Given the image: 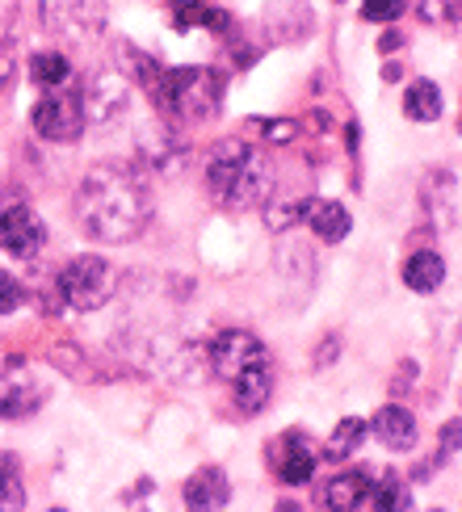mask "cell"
I'll use <instances>...</instances> for the list:
<instances>
[{"instance_id":"obj_17","label":"cell","mask_w":462,"mask_h":512,"mask_svg":"<svg viewBox=\"0 0 462 512\" xmlns=\"http://www.w3.org/2000/svg\"><path fill=\"white\" fill-rule=\"evenodd\" d=\"M168 21L173 30H227L231 17L219 9V5H206V0H173L168 5Z\"/></svg>"},{"instance_id":"obj_3","label":"cell","mask_w":462,"mask_h":512,"mask_svg":"<svg viewBox=\"0 0 462 512\" xmlns=\"http://www.w3.org/2000/svg\"><path fill=\"white\" fill-rule=\"evenodd\" d=\"M152 105L164 118H210L223 105V76L215 68H164Z\"/></svg>"},{"instance_id":"obj_27","label":"cell","mask_w":462,"mask_h":512,"mask_svg":"<svg viewBox=\"0 0 462 512\" xmlns=\"http://www.w3.org/2000/svg\"><path fill=\"white\" fill-rule=\"evenodd\" d=\"M13 68H17V47H13V38L5 34V38H0V93L9 89Z\"/></svg>"},{"instance_id":"obj_23","label":"cell","mask_w":462,"mask_h":512,"mask_svg":"<svg viewBox=\"0 0 462 512\" xmlns=\"http://www.w3.org/2000/svg\"><path fill=\"white\" fill-rule=\"evenodd\" d=\"M366 437V420H357V416H345L341 424H336V433L328 437V445H324V454L320 458H328V462H341V458H349L353 450H357V441Z\"/></svg>"},{"instance_id":"obj_6","label":"cell","mask_w":462,"mask_h":512,"mask_svg":"<svg viewBox=\"0 0 462 512\" xmlns=\"http://www.w3.org/2000/svg\"><path fill=\"white\" fill-rule=\"evenodd\" d=\"M105 0H42V26L63 42H93L105 30Z\"/></svg>"},{"instance_id":"obj_29","label":"cell","mask_w":462,"mask_h":512,"mask_svg":"<svg viewBox=\"0 0 462 512\" xmlns=\"http://www.w3.org/2000/svg\"><path fill=\"white\" fill-rule=\"evenodd\" d=\"M420 17L425 21H450V13H446V0H420Z\"/></svg>"},{"instance_id":"obj_30","label":"cell","mask_w":462,"mask_h":512,"mask_svg":"<svg viewBox=\"0 0 462 512\" xmlns=\"http://www.w3.org/2000/svg\"><path fill=\"white\" fill-rule=\"evenodd\" d=\"M336 345H341V340H336V336H324V345H320V353H315V366H328V361L336 357Z\"/></svg>"},{"instance_id":"obj_7","label":"cell","mask_w":462,"mask_h":512,"mask_svg":"<svg viewBox=\"0 0 462 512\" xmlns=\"http://www.w3.org/2000/svg\"><path fill=\"white\" fill-rule=\"evenodd\" d=\"M420 198H425V210L437 227H458L462 223V160L429 168Z\"/></svg>"},{"instance_id":"obj_32","label":"cell","mask_w":462,"mask_h":512,"mask_svg":"<svg viewBox=\"0 0 462 512\" xmlns=\"http://www.w3.org/2000/svg\"><path fill=\"white\" fill-rule=\"evenodd\" d=\"M395 47H399V34H383V42H378V51H387V55H391Z\"/></svg>"},{"instance_id":"obj_12","label":"cell","mask_w":462,"mask_h":512,"mask_svg":"<svg viewBox=\"0 0 462 512\" xmlns=\"http://www.w3.org/2000/svg\"><path fill=\"white\" fill-rule=\"evenodd\" d=\"M231 395H236V408L244 416L265 412V403L273 399V366L269 361H257V366H248L244 374H236L231 378Z\"/></svg>"},{"instance_id":"obj_24","label":"cell","mask_w":462,"mask_h":512,"mask_svg":"<svg viewBox=\"0 0 462 512\" xmlns=\"http://www.w3.org/2000/svg\"><path fill=\"white\" fill-rule=\"evenodd\" d=\"M26 508V483H21V462L0 450V512Z\"/></svg>"},{"instance_id":"obj_15","label":"cell","mask_w":462,"mask_h":512,"mask_svg":"<svg viewBox=\"0 0 462 512\" xmlns=\"http://www.w3.org/2000/svg\"><path fill=\"white\" fill-rule=\"evenodd\" d=\"M231 500V483H227V475L219 471V466H202V471H194L185 479V504L189 508H223Z\"/></svg>"},{"instance_id":"obj_8","label":"cell","mask_w":462,"mask_h":512,"mask_svg":"<svg viewBox=\"0 0 462 512\" xmlns=\"http://www.w3.org/2000/svg\"><path fill=\"white\" fill-rule=\"evenodd\" d=\"M206 357H210V370H215L219 378H227V382L236 378V374H244L248 366H257V361H269L261 340L252 336V332H240V328L219 332L215 340H210Z\"/></svg>"},{"instance_id":"obj_21","label":"cell","mask_w":462,"mask_h":512,"mask_svg":"<svg viewBox=\"0 0 462 512\" xmlns=\"http://www.w3.org/2000/svg\"><path fill=\"white\" fill-rule=\"evenodd\" d=\"M362 508H374V512L412 508V492H408V483H399L395 475H383L378 483H370V492H366V504H362Z\"/></svg>"},{"instance_id":"obj_10","label":"cell","mask_w":462,"mask_h":512,"mask_svg":"<svg viewBox=\"0 0 462 512\" xmlns=\"http://www.w3.org/2000/svg\"><path fill=\"white\" fill-rule=\"evenodd\" d=\"M0 248L9 256H21V261H30L47 248V227L42 219L34 215L30 206H5L0 210Z\"/></svg>"},{"instance_id":"obj_26","label":"cell","mask_w":462,"mask_h":512,"mask_svg":"<svg viewBox=\"0 0 462 512\" xmlns=\"http://www.w3.org/2000/svg\"><path fill=\"white\" fill-rule=\"evenodd\" d=\"M399 13H404V0H366L362 9L366 21H395Z\"/></svg>"},{"instance_id":"obj_14","label":"cell","mask_w":462,"mask_h":512,"mask_svg":"<svg viewBox=\"0 0 462 512\" xmlns=\"http://www.w3.org/2000/svg\"><path fill=\"white\" fill-rule=\"evenodd\" d=\"M374 437L387 445V450H412L416 445V420L408 408H399V403H387V408H378L374 420H370Z\"/></svg>"},{"instance_id":"obj_9","label":"cell","mask_w":462,"mask_h":512,"mask_svg":"<svg viewBox=\"0 0 462 512\" xmlns=\"http://www.w3.org/2000/svg\"><path fill=\"white\" fill-rule=\"evenodd\" d=\"M131 110V80L118 72H97L84 89V114L93 126H118L122 114Z\"/></svg>"},{"instance_id":"obj_18","label":"cell","mask_w":462,"mask_h":512,"mask_svg":"<svg viewBox=\"0 0 462 512\" xmlns=\"http://www.w3.org/2000/svg\"><path fill=\"white\" fill-rule=\"evenodd\" d=\"M42 403V387L26 378H0V420H26Z\"/></svg>"},{"instance_id":"obj_28","label":"cell","mask_w":462,"mask_h":512,"mask_svg":"<svg viewBox=\"0 0 462 512\" xmlns=\"http://www.w3.org/2000/svg\"><path fill=\"white\" fill-rule=\"evenodd\" d=\"M454 450H462V420L441 424V454H454Z\"/></svg>"},{"instance_id":"obj_13","label":"cell","mask_w":462,"mask_h":512,"mask_svg":"<svg viewBox=\"0 0 462 512\" xmlns=\"http://www.w3.org/2000/svg\"><path fill=\"white\" fill-rule=\"evenodd\" d=\"M299 219H303L320 240H328V244L345 240V236H349V227H353L349 210H345L341 202H324V198H307V202H299Z\"/></svg>"},{"instance_id":"obj_20","label":"cell","mask_w":462,"mask_h":512,"mask_svg":"<svg viewBox=\"0 0 462 512\" xmlns=\"http://www.w3.org/2000/svg\"><path fill=\"white\" fill-rule=\"evenodd\" d=\"M404 114L412 122H437L441 118V89L433 80H416L404 93Z\"/></svg>"},{"instance_id":"obj_5","label":"cell","mask_w":462,"mask_h":512,"mask_svg":"<svg viewBox=\"0 0 462 512\" xmlns=\"http://www.w3.org/2000/svg\"><path fill=\"white\" fill-rule=\"evenodd\" d=\"M34 131L51 143H72L84 135V126H89V114H84V93L76 84H59V89H47L34 105Z\"/></svg>"},{"instance_id":"obj_16","label":"cell","mask_w":462,"mask_h":512,"mask_svg":"<svg viewBox=\"0 0 462 512\" xmlns=\"http://www.w3.org/2000/svg\"><path fill=\"white\" fill-rule=\"evenodd\" d=\"M366 492H370V471H345V475H332L320 487V504L349 512V508H362L366 504Z\"/></svg>"},{"instance_id":"obj_25","label":"cell","mask_w":462,"mask_h":512,"mask_svg":"<svg viewBox=\"0 0 462 512\" xmlns=\"http://www.w3.org/2000/svg\"><path fill=\"white\" fill-rule=\"evenodd\" d=\"M21 303H26V286H21L13 273L0 269V315H13Z\"/></svg>"},{"instance_id":"obj_19","label":"cell","mask_w":462,"mask_h":512,"mask_svg":"<svg viewBox=\"0 0 462 512\" xmlns=\"http://www.w3.org/2000/svg\"><path fill=\"white\" fill-rule=\"evenodd\" d=\"M441 282H446V261L437 252H412L404 261V286L416 290V294H433Z\"/></svg>"},{"instance_id":"obj_33","label":"cell","mask_w":462,"mask_h":512,"mask_svg":"<svg viewBox=\"0 0 462 512\" xmlns=\"http://www.w3.org/2000/svg\"><path fill=\"white\" fill-rule=\"evenodd\" d=\"M458 131H462V118H458Z\"/></svg>"},{"instance_id":"obj_1","label":"cell","mask_w":462,"mask_h":512,"mask_svg":"<svg viewBox=\"0 0 462 512\" xmlns=\"http://www.w3.org/2000/svg\"><path fill=\"white\" fill-rule=\"evenodd\" d=\"M76 223L97 244H131L152 223V194L131 164H97L76 185Z\"/></svg>"},{"instance_id":"obj_31","label":"cell","mask_w":462,"mask_h":512,"mask_svg":"<svg viewBox=\"0 0 462 512\" xmlns=\"http://www.w3.org/2000/svg\"><path fill=\"white\" fill-rule=\"evenodd\" d=\"M265 135L273 139V143H286V139H294V122H278V126H265Z\"/></svg>"},{"instance_id":"obj_22","label":"cell","mask_w":462,"mask_h":512,"mask_svg":"<svg viewBox=\"0 0 462 512\" xmlns=\"http://www.w3.org/2000/svg\"><path fill=\"white\" fill-rule=\"evenodd\" d=\"M30 80L38 84L42 93H47V89H59V84H68V80H72V63L63 59L59 51H42V55L30 59Z\"/></svg>"},{"instance_id":"obj_2","label":"cell","mask_w":462,"mask_h":512,"mask_svg":"<svg viewBox=\"0 0 462 512\" xmlns=\"http://www.w3.org/2000/svg\"><path fill=\"white\" fill-rule=\"evenodd\" d=\"M206 189L223 210H252L269 198L273 168L261 147L244 139H219L206 152Z\"/></svg>"},{"instance_id":"obj_11","label":"cell","mask_w":462,"mask_h":512,"mask_svg":"<svg viewBox=\"0 0 462 512\" xmlns=\"http://www.w3.org/2000/svg\"><path fill=\"white\" fill-rule=\"evenodd\" d=\"M269 462L278 466V479L290 483V487H303L315 471V462H320V450H315V441L299 429H290L278 437V445H269Z\"/></svg>"},{"instance_id":"obj_4","label":"cell","mask_w":462,"mask_h":512,"mask_svg":"<svg viewBox=\"0 0 462 512\" xmlns=\"http://www.w3.org/2000/svg\"><path fill=\"white\" fill-rule=\"evenodd\" d=\"M114 265L105 261V256H93V252H84V256H72L68 265L59 269L55 277V286L63 294V303H68L72 311H97L105 307L114 298Z\"/></svg>"}]
</instances>
